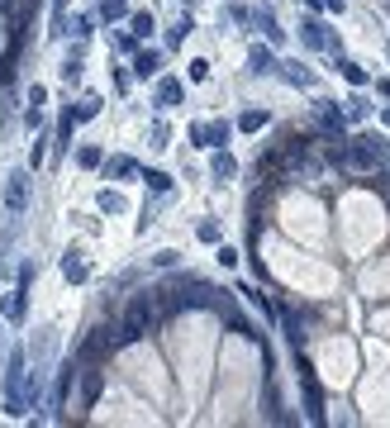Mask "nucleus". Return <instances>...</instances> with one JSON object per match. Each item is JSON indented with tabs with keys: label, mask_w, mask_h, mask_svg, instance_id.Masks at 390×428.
Here are the masks:
<instances>
[{
	"label": "nucleus",
	"mask_w": 390,
	"mask_h": 428,
	"mask_svg": "<svg viewBox=\"0 0 390 428\" xmlns=\"http://www.w3.org/2000/svg\"><path fill=\"white\" fill-rule=\"evenodd\" d=\"M210 172H215V176H219V181H229V176H234V172H238V162H234V158H229V153H215V162H210Z\"/></svg>",
	"instance_id": "obj_21"
},
{
	"label": "nucleus",
	"mask_w": 390,
	"mask_h": 428,
	"mask_svg": "<svg viewBox=\"0 0 390 428\" xmlns=\"http://www.w3.org/2000/svg\"><path fill=\"white\" fill-rule=\"evenodd\" d=\"M43 143H48V138H33V143H29V167H38V162H43V153H48Z\"/></svg>",
	"instance_id": "obj_33"
},
{
	"label": "nucleus",
	"mask_w": 390,
	"mask_h": 428,
	"mask_svg": "<svg viewBox=\"0 0 390 428\" xmlns=\"http://www.w3.org/2000/svg\"><path fill=\"white\" fill-rule=\"evenodd\" d=\"M219 267H238V253H234V248H229V243H224V248H219Z\"/></svg>",
	"instance_id": "obj_34"
},
{
	"label": "nucleus",
	"mask_w": 390,
	"mask_h": 428,
	"mask_svg": "<svg viewBox=\"0 0 390 428\" xmlns=\"http://www.w3.org/2000/svg\"><path fill=\"white\" fill-rule=\"evenodd\" d=\"M300 390H305V414L314 424H324V395H319V380H314L310 362H300Z\"/></svg>",
	"instance_id": "obj_7"
},
{
	"label": "nucleus",
	"mask_w": 390,
	"mask_h": 428,
	"mask_svg": "<svg viewBox=\"0 0 390 428\" xmlns=\"http://www.w3.org/2000/svg\"><path fill=\"white\" fill-rule=\"evenodd\" d=\"M176 100H181V81H176V77H167L162 86H157V105H162V110H172Z\"/></svg>",
	"instance_id": "obj_16"
},
{
	"label": "nucleus",
	"mask_w": 390,
	"mask_h": 428,
	"mask_svg": "<svg viewBox=\"0 0 390 428\" xmlns=\"http://www.w3.org/2000/svg\"><path fill=\"white\" fill-rule=\"evenodd\" d=\"M310 10H328V15H343V0H305Z\"/></svg>",
	"instance_id": "obj_29"
},
{
	"label": "nucleus",
	"mask_w": 390,
	"mask_h": 428,
	"mask_svg": "<svg viewBox=\"0 0 390 428\" xmlns=\"http://www.w3.org/2000/svg\"><path fill=\"white\" fill-rule=\"evenodd\" d=\"M129 29H134V38H153V15H129Z\"/></svg>",
	"instance_id": "obj_26"
},
{
	"label": "nucleus",
	"mask_w": 390,
	"mask_h": 428,
	"mask_svg": "<svg viewBox=\"0 0 390 428\" xmlns=\"http://www.w3.org/2000/svg\"><path fill=\"white\" fill-rule=\"evenodd\" d=\"M43 100H48V86H29V105L33 110H43Z\"/></svg>",
	"instance_id": "obj_35"
},
{
	"label": "nucleus",
	"mask_w": 390,
	"mask_h": 428,
	"mask_svg": "<svg viewBox=\"0 0 390 428\" xmlns=\"http://www.w3.org/2000/svg\"><path fill=\"white\" fill-rule=\"evenodd\" d=\"M262 124H266V110H243L238 114V128H243V133H257Z\"/></svg>",
	"instance_id": "obj_23"
},
{
	"label": "nucleus",
	"mask_w": 390,
	"mask_h": 428,
	"mask_svg": "<svg viewBox=\"0 0 390 428\" xmlns=\"http://www.w3.org/2000/svg\"><path fill=\"white\" fill-rule=\"evenodd\" d=\"M347 119H352V124L372 119V100H367V95H352V100H347Z\"/></svg>",
	"instance_id": "obj_20"
},
{
	"label": "nucleus",
	"mask_w": 390,
	"mask_h": 428,
	"mask_svg": "<svg viewBox=\"0 0 390 428\" xmlns=\"http://www.w3.org/2000/svg\"><path fill=\"white\" fill-rule=\"evenodd\" d=\"M95 205L105 209V214H129V200L119 195V190H100V200H95Z\"/></svg>",
	"instance_id": "obj_17"
},
{
	"label": "nucleus",
	"mask_w": 390,
	"mask_h": 428,
	"mask_svg": "<svg viewBox=\"0 0 390 428\" xmlns=\"http://www.w3.org/2000/svg\"><path fill=\"white\" fill-rule=\"evenodd\" d=\"M72 114H77V119H95V114H100V95H81Z\"/></svg>",
	"instance_id": "obj_27"
},
{
	"label": "nucleus",
	"mask_w": 390,
	"mask_h": 428,
	"mask_svg": "<svg viewBox=\"0 0 390 428\" xmlns=\"http://www.w3.org/2000/svg\"><path fill=\"white\" fill-rule=\"evenodd\" d=\"M5 205H10V214H24L29 209V172L24 167L5 176Z\"/></svg>",
	"instance_id": "obj_6"
},
{
	"label": "nucleus",
	"mask_w": 390,
	"mask_h": 428,
	"mask_svg": "<svg viewBox=\"0 0 390 428\" xmlns=\"http://www.w3.org/2000/svg\"><path fill=\"white\" fill-rule=\"evenodd\" d=\"M386 158H390L386 133H362V138H352V148H343V162L352 172H376Z\"/></svg>",
	"instance_id": "obj_2"
},
{
	"label": "nucleus",
	"mask_w": 390,
	"mask_h": 428,
	"mask_svg": "<svg viewBox=\"0 0 390 428\" xmlns=\"http://www.w3.org/2000/svg\"><path fill=\"white\" fill-rule=\"evenodd\" d=\"M190 29H195V24H190V15H181V24H176V29L167 33V48H176V43H181V38H186Z\"/></svg>",
	"instance_id": "obj_28"
},
{
	"label": "nucleus",
	"mask_w": 390,
	"mask_h": 428,
	"mask_svg": "<svg viewBox=\"0 0 390 428\" xmlns=\"http://www.w3.org/2000/svg\"><path fill=\"white\" fill-rule=\"evenodd\" d=\"M114 348H119V338H109V329H95L91 338H86V343L72 352V357H77L81 366H95L100 357H105V352H114Z\"/></svg>",
	"instance_id": "obj_4"
},
{
	"label": "nucleus",
	"mask_w": 390,
	"mask_h": 428,
	"mask_svg": "<svg viewBox=\"0 0 390 428\" xmlns=\"http://www.w3.org/2000/svg\"><path fill=\"white\" fill-rule=\"evenodd\" d=\"M276 67H281V62H276V53H271L266 43H252L248 48V72H252V77H271Z\"/></svg>",
	"instance_id": "obj_8"
},
{
	"label": "nucleus",
	"mask_w": 390,
	"mask_h": 428,
	"mask_svg": "<svg viewBox=\"0 0 390 428\" xmlns=\"http://www.w3.org/2000/svg\"><path fill=\"white\" fill-rule=\"evenodd\" d=\"M190 81H210V62H205V57L190 62Z\"/></svg>",
	"instance_id": "obj_32"
},
{
	"label": "nucleus",
	"mask_w": 390,
	"mask_h": 428,
	"mask_svg": "<svg viewBox=\"0 0 390 428\" xmlns=\"http://www.w3.org/2000/svg\"><path fill=\"white\" fill-rule=\"evenodd\" d=\"M63 276L67 281H86V276H91V271H86V257H81L77 248H67L63 253Z\"/></svg>",
	"instance_id": "obj_12"
},
{
	"label": "nucleus",
	"mask_w": 390,
	"mask_h": 428,
	"mask_svg": "<svg viewBox=\"0 0 390 428\" xmlns=\"http://www.w3.org/2000/svg\"><path fill=\"white\" fill-rule=\"evenodd\" d=\"M100 390H105V371H95V366H86V371H81V405L91 410L95 400H100Z\"/></svg>",
	"instance_id": "obj_10"
},
{
	"label": "nucleus",
	"mask_w": 390,
	"mask_h": 428,
	"mask_svg": "<svg viewBox=\"0 0 390 428\" xmlns=\"http://www.w3.org/2000/svg\"><path fill=\"white\" fill-rule=\"evenodd\" d=\"M338 72H343V81H352L357 91L367 86V81H372V77H367V67H362V62H352V57H338Z\"/></svg>",
	"instance_id": "obj_14"
},
{
	"label": "nucleus",
	"mask_w": 390,
	"mask_h": 428,
	"mask_svg": "<svg viewBox=\"0 0 390 428\" xmlns=\"http://www.w3.org/2000/svg\"><path fill=\"white\" fill-rule=\"evenodd\" d=\"M276 72H281V77L286 81H291V86H300V91H305V86H310V72H305V67H300V62H281V67H276Z\"/></svg>",
	"instance_id": "obj_18"
},
{
	"label": "nucleus",
	"mask_w": 390,
	"mask_h": 428,
	"mask_svg": "<svg viewBox=\"0 0 390 428\" xmlns=\"http://www.w3.org/2000/svg\"><path fill=\"white\" fill-rule=\"evenodd\" d=\"M381 119H386V128H390V105H386V114H381Z\"/></svg>",
	"instance_id": "obj_38"
},
{
	"label": "nucleus",
	"mask_w": 390,
	"mask_h": 428,
	"mask_svg": "<svg viewBox=\"0 0 390 428\" xmlns=\"http://www.w3.org/2000/svg\"><path fill=\"white\" fill-rule=\"evenodd\" d=\"M234 138V124L229 119H219V124H190V143H200V148H224V143Z\"/></svg>",
	"instance_id": "obj_5"
},
{
	"label": "nucleus",
	"mask_w": 390,
	"mask_h": 428,
	"mask_svg": "<svg viewBox=\"0 0 390 428\" xmlns=\"http://www.w3.org/2000/svg\"><path fill=\"white\" fill-rule=\"evenodd\" d=\"M157 67H162V53H157V48L134 53V77H157Z\"/></svg>",
	"instance_id": "obj_11"
},
{
	"label": "nucleus",
	"mask_w": 390,
	"mask_h": 428,
	"mask_svg": "<svg viewBox=\"0 0 390 428\" xmlns=\"http://www.w3.org/2000/svg\"><path fill=\"white\" fill-rule=\"evenodd\" d=\"M100 19L105 24H119V19H129V5L124 0H100Z\"/></svg>",
	"instance_id": "obj_19"
},
{
	"label": "nucleus",
	"mask_w": 390,
	"mask_h": 428,
	"mask_svg": "<svg viewBox=\"0 0 390 428\" xmlns=\"http://www.w3.org/2000/svg\"><path fill=\"white\" fill-rule=\"evenodd\" d=\"M195 234H200V243H219V224H215V219H205Z\"/></svg>",
	"instance_id": "obj_31"
},
{
	"label": "nucleus",
	"mask_w": 390,
	"mask_h": 428,
	"mask_svg": "<svg viewBox=\"0 0 390 428\" xmlns=\"http://www.w3.org/2000/svg\"><path fill=\"white\" fill-rule=\"evenodd\" d=\"M77 167H86V172H91V167H105V153L91 143V148H81V153H77Z\"/></svg>",
	"instance_id": "obj_25"
},
{
	"label": "nucleus",
	"mask_w": 390,
	"mask_h": 428,
	"mask_svg": "<svg viewBox=\"0 0 390 428\" xmlns=\"http://www.w3.org/2000/svg\"><path fill=\"white\" fill-rule=\"evenodd\" d=\"M53 10H58V15H63V10H67V0H53Z\"/></svg>",
	"instance_id": "obj_37"
},
{
	"label": "nucleus",
	"mask_w": 390,
	"mask_h": 428,
	"mask_svg": "<svg viewBox=\"0 0 390 428\" xmlns=\"http://www.w3.org/2000/svg\"><path fill=\"white\" fill-rule=\"evenodd\" d=\"M105 176H119V181H129V176H143V172H139V162H134V158H109V162H105Z\"/></svg>",
	"instance_id": "obj_15"
},
{
	"label": "nucleus",
	"mask_w": 390,
	"mask_h": 428,
	"mask_svg": "<svg viewBox=\"0 0 390 428\" xmlns=\"http://www.w3.org/2000/svg\"><path fill=\"white\" fill-rule=\"evenodd\" d=\"M376 91H381V95L390 100V77H386V81H376Z\"/></svg>",
	"instance_id": "obj_36"
},
{
	"label": "nucleus",
	"mask_w": 390,
	"mask_h": 428,
	"mask_svg": "<svg viewBox=\"0 0 390 428\" xmlns=\"http://www.w3.org/2000/svg\"><path fill=\"white\" fill-rule=\"evenodd\" d=\"M139 181H148V190H153V195H167V190H172V176H167V172H143Z\"/></svg>",
	"instance_id": "obj_22"
},
{
	"label": "nucleus",
	"mask_w": 390,
	"mask_h": 428,
	"mask_svg": "<svg viewBox=\"0 0 390 428\" xmlns=\"http://www.w3.org/2000/svg\"><path fill=\"white\" fill-rule=\"evenodd\" d=\"M300 43L314 48V53H338V38L324 29V19H314V15L300 19Z\"/></svg>",
	"instance_id": "obj_3"
},
{
	"label": "nucleus",
	"mask_w": 390,
	"mask_h": 428,
	"mask_svg": "<svg viewBox=\"0 0 390 428\" xmlns=\"http://www.w3.org/2000/svg\"><path fill=\"white\" fill-rule=\"evenodd\" d=\"M153 324H157V290H139V295L129 300V309H124V324H119V348L139 343Z\"/></svg>",
	"instance_id": "obj_1"
},
{
	"label": "nucleus",
	"mask_w": 390,
	"mask_h": 428,
	"mask_svg": "<svg viewBox=\"0 0 390 428\" xmlns=\"http://www.w3.org/2000/svg\"><path fill=\"white\" fill-rule=\"evenodd\" d=\"M176 257H181V253H172V248H162V253L153 257V267H162V271H172V267H176Z\"/></svg>",
	"instance_id": "obj_30"
},
{
	"label": "nucleus",
	"mask_w": 390,
	"mask_h": 428,
	"mask_svg": "<svg viewBox=\"0 0 390 428\" xmlns=\"http://www.w3.org/2000/svg\"><path fill=\"white\" fill-rule=\"evenodd\" d=\"M257 24L266 29V38H271V43H281V38H286V29H276V15H271V10H257Z\"/></svg>",
	"instance_id": "obj_24"
},
{
	"label": "nucleus",
	"mask_w": 390,
	"mask_h": 428,
	"mask_svg": "<svg viewBox=\"0 0 390 428\" xmlns=\"http://www.w3.org/2000/svg\"><path fill=\"white\" fill-rule=\"evenodd\" d=\"M0 309H5V319H10V324H24V281L5 295V304H0Z\"/></svg>",
	"instance_id": "obj_13"
},
{
	"label": "nucleus",
	"mask_w": 390,
	"mask_h": 428,
	"mask_svg": "<svg viewBox=\"0 0 390 428\" xmlns=\"http://www.w3.org/2000/svg\"><path fill=\"white\" fill-rule=\"evenodd\" d=\"M319 128H324L328 138L343 143V133H347V110H333V105L324 100V105H319Z\"/></svg>",
	"instance_id": "obj_9"
}]
</instances>
